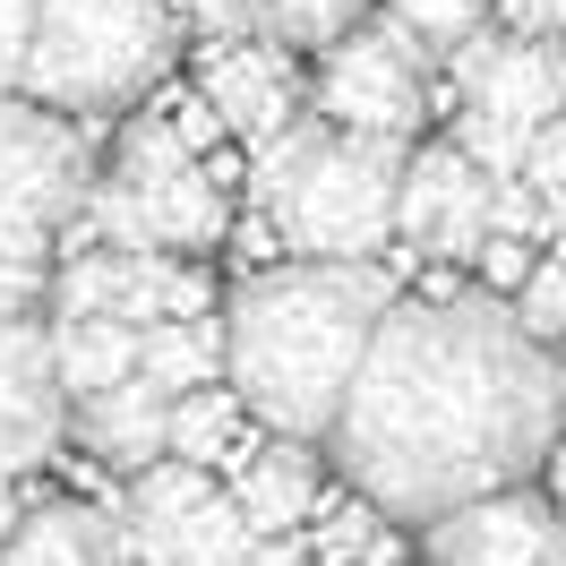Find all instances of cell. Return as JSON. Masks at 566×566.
Masks as SVG:
<instances>
[{"instance_id": "23", "label": "cell", "mask_w": 566, "mask_h": 566, "mask_svg": "<svg viewBox=\"0 0 566 566\" xmlns=\"http://www.w3.org/2000/svg\"><path fill=\"white\" fill-rule=\"evenodd\" d=\"M506 318L524 326V344H566V249H549L524 275V292H515Z\"/></svg>"}, {"instance_id": "10", "label": "cell", "mask_w": 566, "mask_h": 566, "mask_svg": "<svg viewBox=\"0 0 566 566\" xmlns=\"http://www.w3.org/2000/svg\"><path fill=\"white\" fill-rule=\"evenodd\" d=\"M61 438H70V403L52 387V326L9 318L0 326V481L52 463Z\"/></svg>"}, {"instance_id": "12", "label": "cell", "mask_w": 566, "mask_h": 566, "mask_svg": "<svg viewBox=\"0 0 566 566\" xmlns=\"http://www.w3.org/2000/svg\"><path fill=\"white\" fill-rule=\"evenodd\" d=\"M421 549L429 566H566V532L532 490H497L438 515Z\"/></svg>"}, {"instance_id": "13", "label": "cell", "mask_w": 566, "mask_h": 566, "mask_svg": "<svg viewBox=\"0 0 566 566\" xmlns=\"http://www.w3.org/2000/svg\"><path fill=\"white\" fill-rule=\"evenodd\" d=\"M232 506H241L249 541H292V532L310 524V506H318V455L310 447H258V455L232 472Z\"/></svg>"}, {"instance_id": "11", "label": "cell", "mask_w": 566, "mask_h": 566, "mask_svg": "<svg viewBox=\"0 0 566 566\" xmlns=\"http://www.w3.org/2000/svg\"><path fill=\"white\" fill-rule=\"evenodd\" d=\"M198 95H207V112L223 120V138H241L249 155L310 120V95H301L292 61H283L275 43H249V35L207 52V86H198Z\"/></svg>"}, {"instance_id": "29", "label": "cell", "mask_w": 566, "mask_h": 566, "mask_svg": "<svg viewBox=\"0 0 566 566\" xmlns=\"http://www.w3.org/2000/svg\"><path fill=\"white\" fill-rule=\"evenodd\" d=\"M27 27H35V0H0V86L27 61Z\"/></svg>"}, {"instance_id": "19", "label": "cell", "mask_w": 566, "mask_h": 566, "mask_svg": "<svg viewBox=\"0 0 566 566\" xmlns=\"http://www.w3.org/2000/svg\"><path fill=\"white\" fill-rule=\"evenodd\" d=\"M138 378L164 395V403L214 387V378H223V318H180V326L138 335Z\"/></svg>"}, {"instance_id": "26", "label": "cell", "mask_w": 566, "mask_h": 566, "mask_svg": "<svg viewBox=\"0 0 566 566\" xmlns=\"http://www.w3.org/2000/svg\"><path fill=\"white\" fill-rule=\"evenodd\" d=\"M541 232V198L524 180H490V241H532Z\"/></svg>"}, {"instance_id": "16", "label": "cell", "mask_w": 566, "mask_h": 566, "mask_svg": "<svg viewBox=\"0 0 566 566\" xmlns=\"http://www.w3.org/2000/svg\"><path fill=\"white\" fill-rule=\"evenodd\" d=\"M258 455L249 447V412L232 387H198L180 395L172 412H164V463H180V472H241V463Z\"/></svg>"}, {"instance_id": "33", "label": "cell", "mask_w": 566, "mask_h": 566, "mask_svg": "<svg viewBox=\"0 0 566 566\" xmlns=\"http://www.w3.org/2000/svg\"><path fill=\"white\" fill-rule=\"evenodd\" d=\"M558 429H566V378H558Z\"/></svg>"}, {"instance_id": "28", "label": "cell", "mask_w": 566, "mask_h": 566, "mask_svg": "<svg viewBox=\"0 0 566 566\" xmlns=\"http://www.w3.org/2000/svg\"><path fill=\"white\" fill-rule=\"evenodd\" d=\"M472 266H481V283H490V301H497V292H524V275L541 266V258H532L524 241H481V258H472Z\"/></svg>"}, {"instance_id": "14", "label": "cell", "mask_w": 566, "mask_h": 566, "mask_svg": "<svg viewBox=\"0 0 566 566\" xmlns=\"http://www.w3.org/2000/svg\"><path fill=\"white\" fill-rule=\"evenodd\" d=\"M164 412H172V403L146 387V378H120L112 395L77 403L70 429H77V447H86V455H104L112 472H129V481H138L146 463H164Z\"/></svg>"}, {"instance_id": "15", "label": "cell", "mask_w": 566, "mask_h": 566, "mask_svg": "<svg viewBox=\"0 0 566 566\" xmlns=\"http://www.w3.org/2000/svg\"><path fill=\"white\" fill-rule=\"evenodd\" d=\"M180 318H214V283L189 258H112V326L155 335Z\"/></svg>"}, {"instance_id": "22", "label": "cell", "mask_w": 566, "mask_h": 566, "mask_svg": "<svg viewBox=\"0 0 566 566\" xmlns=\"http://www.w3.org/2000/svg\"><path fill=\"white\" fill-rule=\"evenodd\" d=\"M395 35L438 52H463L472 35H490V0H395Z\"/></svg>"}, {"instance_id": "20", "label": "cell", "mask_w": 566, "mask_h": 566, "mask_svg": "<svg viewBox=\"0 0 566 566\" xmlns=\"http://www.w3.org/2000/svg\"><path fill=\"white\" fill-rule=\"evenodd\" d=\"M360 9L369 0H241V35L249 43H275V52H292V43H310V52H335V43L360 27Z\"/></svg>"}, {"instance_id": "4", "label": "cell", "mask_w": 566, "mask_h": 566, "mask_svg": "<svg viewBox=\"0 0 566 566\" xmlns=\"http://www.w3.org/2000/svg\"><path fill=\"white\" fill-rule=\"evenodd\" d=\"M172 70V0H35L18 86L43 112L138 104Z\"/></svg>"}, {"instance_id": "8", "label": "cell", "mask_w": 566, "mask_h": 566, "mask_svg": "<svg viewBox=\"0 0 566 566\" xmlns=\"http://www.w3.org/2000/svg\"><path fill=\"white\" fill-rule=\"evenodd\" d=\"M95 155L61 112L0 95V241H52L70 214H86Z\"/></svg>"}, {"instance_id": "32", "label": "cell", "mask_w": 566, "mask_h": 566, "mask_svg": "<svg viewBox=\"0 0 566 566\" xmlns=\"http://www.w3.org/2000/svg\"><path fill=\"white\" fill-rule=\"evenodd\" d=\"M549 481H558V506H549V515H558V532H566V455H558V472H549Z\"/></svg>"}, {"instance_id": "9", "label": "cell", "mask_w": 566, "mask_h": 566, "mask_svg": "<svg viewBox=\"0 0 566 566\" xmlns=\"http://www.w3.org/2000/svg\"><path fill=\"white\" fill-rule=\"evenodd\" d=\"M395 241L412 249V258H455V266H472L481 241H490V180L472 172L455 146L403 155V180H395Z\"/></svg>"}, {"instance_id": "24", "label": "cell", "mask_w": 566, "mask_h": 566, "mask_svg": "<svg viewBox=\"0 0 566 566\" xmlns=\"http://www.w3.org/2000/svg\"><path fill=\"white\" fill-rule=\"evenodd\" d=\"M52 292V241H0V326L35 318Z\"/></svg>"}, {"instance_id": "2", "label": "cell", "mask_w": 566, "mask_h": 566, "mask_svg": "<svg viewBox=\"0 0 566 566\" xmlns=\"http://www.w3.org/2000/svg\"><path fill=\"white\" fill-rule=\"evenodd\" d=\"M387 310L395 283L378 266H266V275H249L232 292V318H223V378L241 395V412L283 429L292 447L326 438Z\"/></svg>"}, {"instance_id": "7", "label": "cell", "mask_w": 566, "mask_h": 566, "mask_svg": "<svg viewBox=\"0 0 566 566\" xmlns=\"http://www.w3.org/2000/svg\"><path fill=\"white\" fill-rule=\"evenodd\" d=\"M335 138H387L403 146L429 120V52L403 43L395 27H353V35L326 52L318 95H310Z\"/></svg>"}, {"instance_id": "21", "label": "cell", "mask_w": 566, "mask_h": 566, "mask_svg": "<svg viewBox=\"0 0 566 566\" xmlns=\"http://www.w3.org/2000/svg\"><path fill=\"white\" fill-rule=\"evenodd\" d=\"M301 549L326 558V566H395V524L378 515V506H335L326 524H310Z\"/></svg>"}, {"instance_id": "1", "label": "cell", "mask_w": 566, "mask_h": 566, "mask_svg": "<svg viewBox=\"0 0 566 566\" xmlns=\"http://www.w3.org/2000/svg\"><path fill=\"white\" fill-rule=\"evenodd\" d=\"M326 438L360 506L438 524L472 497L524 490L558 438V369L490 292L395 301Z\"/></svg>"}, {"instance_id": "6", "label": "cell", "mask_w": 566, "mask_h": 566, "mask_svg": "<svg viewBox=\"0 0 566 566\" xmlns=\"http://www.w3.org/2000/svg\"><path fill=\"white\" fill-rule=\"evenodd\" d=\"M455 70V155L481 180H515L524 146L566 120V52L558 43H515V35H472L447 52Z\"/></svg>"}, {"instance_id": "25", "label": "cell", "mask_w": 566, "mask_h": 566, "mask_svg": "<svg viewBox=\"0 0 566 566\" xmlns=\"http://www.w3.org/2000/svg\"><path fill=\"white\" fill-rule=\"evenodd\" d=\"M515 180H524L532 198H558V189H566V120H549V129H541V138L524 146Z\"/></svg>"}, {"instance_id": "17", "label": "cell", "mask_w": 566, "mask_h": 566, "mask_svg": "<svg viewBox=\"0 0 566 566\" xmlns=\"http://www.w3.org/2000/svg\"><path fill=\"white\" fill-rule=\"evenodd\" d=\"M120 378H138V335L129 326H52V387H61V403H95V395H112Z\"/></svg>"}, {"instance_id": "5", "label": "cell", "mask_w": 566, "mask_h": 566, "mask_svg": "<svg viewBox=\"0 0 566 566\" xmlns=\"http://www.w3.org/2000/svg\"><path fill=\"white\" fill-rule=\"evenodd\" d=\"M223 223H232L223 172L198 164V155H180L155 112L129 120L112 172L86 189V232H95L104 258H189V249L223 241Z\"/></svg>"}, {"instance_id": "3", "label": "cell", "mask_w": 566, "mask_h": 566, "mask_svg": "<svg viewBox=\"0 0 566 566\" xmlns=\"http://www.w3.org/2000/svg\"><path fill=\"white\" fill-rule=\"evenodd\" d=\"M395 180H403V146L335 138L318 120L249 155V198L275 214L301 266H369V249L395 241Z\"/></svg>"}, {"instance_id": "31", "label": "cell", "mask_w": 566, "mask_h": 566, "mask_svg": "<svg viewBox=\"0 0 566 566\" xmlns=\"http://www.w3.org/2000/svg\"><path fill=\"white\" fill-rule=\"evenodd\" d=\"M18 515H27V506H18V490H9V481H0V541H9V532H18Z\"/></svg>"}, {"instance_id": "27", "label": "cell", "mask_w": 566, "mask_h": 566, "mask_svg": "<svg viewBox=\"0 0 566 566\" xmlns=\"http://www.w3.org/2000/svg\"><path fill=\"white\" fill-rule=\"evenodd\" d=\"M490 18H506V35H515V43L566 35V0H490Z\"/></svg>"}, {"instance_id": "18", "label": "cell", "mask_w": 566, "mask_h": 566, "mask_svg": "<svg viewBox=\"0 0 566 566\" xmlns=\"http://www.w3.org/2000/svg\"><path fill=\"white\" fill-rule=\"evenodd\" d=\"M0 566H112V532L95 506H27L0 541Z\"/></svg>"}, {"instance_id": "30", "label": "cell", "mask_w": 566, "mask_h": 566, "mask_svg": "<svg viewBox=\"0 0 566 566\" xmlns=\"http://www.w3.org/2000/svg\"><path fill=\"white\" fill-rule=\"evenodd\" d=\"M541 232H558V249H566V189H558V198H541Z\"/></svg>"}]
</instances>
